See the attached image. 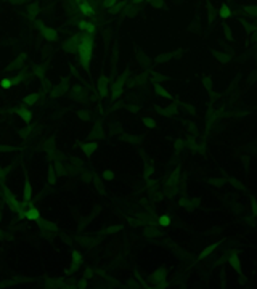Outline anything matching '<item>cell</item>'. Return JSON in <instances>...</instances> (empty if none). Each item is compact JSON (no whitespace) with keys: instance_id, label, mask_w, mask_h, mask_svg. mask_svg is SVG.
<instances>
[{"instance_id":"cell-1","label":"cell","mask_w":257,"mask_h":289,"mask_svg":"<svg viewBox=\"0 0 257 289\" xmlns=\"http://www.w3.org/2000/svg\"><path fill=\"white\" fill-rule=\"evenodd\" d=\"M92 39L90 37H81L79 39V47H77V53L81 58V63L84 66H89L90 63V56H92Z\"/></svg>"},{"instance_id":"cell-2","label":"cell","mask_w":257,"mask_h":289,"mask_svg":"<svg viewBox=\"0 0 257 289\" xmlns=\"http://www.w3.org/2000/svg\"><path fill=\"white\" fill-rule=\"evenodd\" d=\"M79 11H81L82 15H85V16H93V15H95L93 7L90 5V3H87V2H82V3H81V7H79Z\"/></svg>"},{"instance_id":"cell-3","label":"cell","mask_w":257,"mask_h":289,"mask_svg":"<svg viewBox=\"0 0 257 289\" xmlns=\"http://www.w3.org/2000/svg\"><path fill=\"white\" fill-rule=\"evenodd\" d=\"M79 27H81V31L85 32V34H93L95 32V26L89 21H81L79 23Z\"/></svg>"},{"instance_id":"cell-4","label":"cell","mask_w":257,"mask_h":289,"mask_svg":"<svg viewBox=\"0 0 257 289\" xmlns=\"http://www.w3.org/2000/svg\"><path fill=\"white\" fill-rule=\"evenodd\" d=\"M43 37L47 39V40H56V37H58V34H56V31L55 29H50V27H43Z\"/></svg>"},{"instance_id":"cell-5","label":"cell","mask_w":257,"mask_h":289,"mask_svg":"<svg viewBox=\"0 0 257 289\" xmlns=\"http://www.w3.org/2000/svg\"><path fill=\"white\" fill-rule=\"evenodd\" d=\"M23 196H24V203H29V201H31V196H32V188H31L29 180H26V185H24V193H23Z\"/></svg>"},{"instance_id":"cell-6","label":"cell","mask_w":257,"mask_h":289,"mask_svg":"<svg viewBox=\"0 0 257 289\" xmlns=\"http://www.w3.org/2000/svg\"><path fill=\"white\" fill-rule=\"evenodd\" d=\"M16 113L21 116V119L24 121V122H31V119H32V114L29 113V111H26V109H23V108H18L16 109Z\"/></svg>"},{"instance_id":"cell-7","label":"cell","mask_w":257,"mask_h":289,"mask_svg":"<svg viewBox=\"0 0 257 289\" xmlns=\"http://www.w3.org/2000/svg\"><path fill=\"white\" fill-rule=\"evenodd\" d=\"M26 219L27 220H37L39 219V209L35 207H29L26 212Z\"/></svg>"},{"instance_id":"cell-8","label":"cell","mask_w":257,"mask_h":289,"mask_svg":"<svg viewBox=\"0 0 257 289\" xmlns=\"http://www.w3.org/2000/svg\"><path fill=\"white\" fill-rule=\"evenodd\" d=\"M106 82H108V79L101 77L100 79V85H98V92H100V95H103V97L106 95Z\"/></svg>"},{"instance_id":"cell-9","label":"cell","mask_w":257,"mask_h":289,"mask_svg":"<svg viewBox=\"0 0 257 289\" xmlns=\"http://www.w3.org/2000/svg\"><path fill=\"white\" fill-rule=\"evenodd\" d=\"M95 148H97V143H90V145H84V151L87 154H92L95 151Z\"/></svg>"},{"instance_id":"cell-10","label":"cell","mask_w":257,"mask_h":289,"mask_svg":"<svg viewBox=\"0 0 257 289\" xmlns=\"http://www.w3.org/2000/svg\"><path fill=\"white\" fill-rule=\"evenodd\" d=\"M230 265H231L233 268H235V270L239 271V263H238V257H236V255H233L231 259H230Z\"/></svg>"},{"instance_id":"cell-11","label":"cell","mask_w":257,"mask_h":289,"mask_svg":"<svg viewBox=\"0 0 257 289\" xmlns=\"http://www.w3.org/2000/svg\"><path fill=\"white\" fill-rule=\"evenodd\" d=\"M159 225H163V227H167V225H171V219H169L167 215L159 217Z\"/></svg>"},{"instance_id":"cell-12","label":"cell","mask_w":257,"mask_h":289,"mask_svg":"<svg viewBox=\"0 0 257 289\" xmlns=\"http://www.w3.org/2000/svg\"><path fill=\"white\" fill-rule=\"evenodd\" d=\"M215 247H217V244H212V246H209L207 249H204V251L201 252V257H206V255H209V254H211V252L214 251Z\"/></svg>"},{"instance_id":"cell-13","label":"cell","mask_w":257,"mask_h":289,"mask_svg":"<svg viewBox=\"0 0 257 289\" xmlns=\"http://www.w3.org/2000/svg\"><path fill=\"white\" fill-rule=\"evenodd\" d=\"M37 101V95H29V97L24 100V103L26 105H34V103Z\"/></svg>"},{"instance_id":"cell-14","label":"cell","mask_w":257,"mask_h":289,"mask_svg":"<svg viewBox=\"0 0 257 289\" xmlns=\"http://www.w3.org/2000/svg\"><path fill=\"white\" fill-rule=\"evenodd\" d=\"M11 84H13V82H11L10 79H2V80H0V85H2L3 89H10Z\"/></svg>"},{"instance_id":"cell-15","label":"cell","mask_w":257,"mask_h":289,"mask_svg":"<svg viewBox=\"0 0 257 289\" xmlns=\"http://www.w3.org/2000/svg\"><path fill=\"white\" fill-rule=\"evenodd\" d=\"M119 95H121V84L117 82V87H116V85L113 87V97H114V98H117Z\"/></svg>"},{"instance_id":"cell-16","label":"cell","mask_w":257,"mask_h":289,"mask_svg":"<svg viewBox=\"0 0 257 289\" xmlns=\"http://www.w3.org/2000/svg\"><path fill=\"white\" fill-rule=\"evenodd\" d=\"M220 16H222V18H228V16H230V8H228V7H223V8L220 10Z\"/></svg>"},{"instance_id":"cell-17","label":"cell","mask_w":257,"mask_h":289,"mask_svg":"<svg viewBox=\"0 0 257 289\" xmlns=\"http://www.w3.org/2000/svg\"><path fill=\"white\" fill-rule=\"evenodd\" d=\"M72 262H74V265H79V262H81V254L77 251L72 254Z\"/></svg>"},{"instance_id":"cell-18","label":"cell","mask_w":257,"mask_h":289,"mask_svg":"<svg viewBox=\"0 0 257 289\" xmlns=\"http://www.w3.org/2000/svg\"><path fill=\"white\" fill-rule=\"evenodd\" d=\"M103 177H105L106 180H113V172L111 170H106V172L103 173Z\"/></svg>"},{"instance_id":"cell-19","label":"cell","mask_w":257,"mask_h":289,"mask_svg":"<svg viewBox=\"0 0 257 289\" xmlns=\"http://www.w3.org/2000/svg\"><path fill=\"white\" fill-rule=\"evenodd\" d=\"M145 124H146V127H149V129L154 127V121L153 119H145Z\"/></svg>"},{"instance_id":"cell-20","label":"cell","mask_w":257,"mask_h":289,"mask_svg":"<svg viewBox=\"0 0 257 289\" xmlns=\"http://www.w3.org/2000/svg\"><path fill=\"white\" fill-rule=\"evenodd\" d=\"M34 15H35V8H31L29 13H27V16H29V18H34Z\"/></svg>"}]
</instances>
